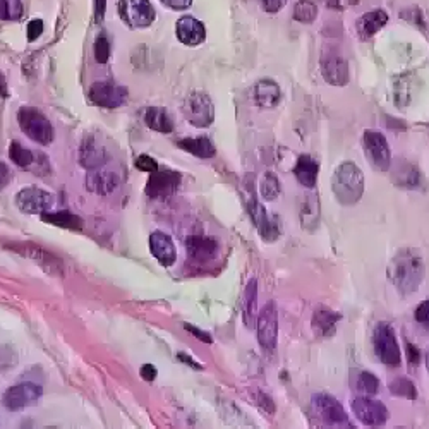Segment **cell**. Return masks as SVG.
<instances>
[{
  "label": "cell",
  "instance_id": "ee69618b",
  "mask_svg": "<svg viewBox=\"0 0 429 429\" xmlns=\"http://www.w3.org/2000/svg\"><path fill=\"white\" fill-rule=\"evenodd\" d=\"M160 2L174 11H184V9H188V7H191L192 0H160Z\"/></svg>",
  "mask_w": 429,
  "mask_h": 429
},
{
  "label": "cell",
  "instance_id": "c3c4849f",
  "mask_svg": "<svg viewBox=\"0 0 429 429\" xmlns=\"http://www.w3.org/2000/svg\"><path fill=\"white\" fill-rule=\"evenodd\" d=\"M9 180H11V170L7 168V165L0 163V191L9 184Z\"/></svg>",
  "mask_w": 429,
  "mask_h": 429
},
{
  "label": "cell",
  "instance_id": "7a4b0ae2",
  "mask_svg": "<svg viewBox=\"0 0 429 429\" xmlns=\"http://www.w3.org/2000/svg\"><path fill=\"white\" fill-rule=\"evenodd\" d=\"M333 195L342 205H356L364 195V175L354 163H342L333 174Z\"/></svg>",
  "mask_w": 429,
  "mask_h": 429
},
{
  "label": "cell",
  "instance_id": "e575fe53",
  "mask_svg": "<svg viewBox=\"0 0 429 429\" xmlns=\"http://www.w3.org/2000/svg\"><path fill=\"white\" fill-rule=\"evenodd\" d=\"M354 389H356V391H361V393H364V395H376L378 389H379V381L373 373L361 371V373L357 374L356 383H354Z\"/></svg>",
  "mask_w": 429,
  "mask_h": 429
},
{
  "label": "cell",
  "instance_id": "277c9868",
  "mask_svg": "<svg viewBox=\"0 0 429 429\" xmlns=\"http://www.w3.org/2000/svg\"><path fill=\"white\" fill-rule=\"evenodd\" d=\"M313 409H315L316 416L323 420L327 426L332 428H352L354 424L349 420L347 412L344 411V407L338 403L335 397L328 393H316L313 395Z\"/></svg>",
  "mask_w": 429,
  "mask_h": 429
},
{
  "label": "cell",
  "instance_id": "4316f807",
  "mask_svg": "<svg viewBox=\"0 0 429 429\" xmlns=\"http://www.w3.org/2000/svg\"><path fill=\"white\" fill-rule=\"evenodd\" d=\"M299 220L304 229L313 232L320 224V201L316 195H306L300 201Z\"/></svg>",
  "mask_w": 429,
  "mask_h": 429
},
{
  "label": "cell",
  "instance_id": "d6a6232c",
  "mask_svg": "<svg viewBox=\"0 0 429 429\" xmlns=\"http://www.w3.org/2000/svg\"><path fill=\"white\" fill-rule=\"evenodd\" d=\"M390 391L395 397H403L407 400L418 398V390H416V385L409 378H395L390 383Z\"/></svg>",
  "mask_w": 429,
  "mask_h": 429
},
{
  "label": "cell",
  "instance_id": "603a6c76",
  "mask_svg": "<svg viewBox=\"0 0 429 429\" xmlns=\"http://www.w3.org/2000/svg\"><path fill=\"white\" fill-rule=\"evenodd\" d=\"M389 23V14L385 11H373L366 12L362 18L357 21V33L362 40H369L371 36H374L381 30L385 24Z\"/></svg>",
  "mask_w": 429,
  "mask_h": 429
},
{
  "label": "cell",
  "instance_id": "7dc6e473",
  "mask_svg": "<svg viewBox=\"0 0 429 429\" xmlns=\"http://www.w3.org/2000/svg\"><path fill=\"white\" fill-rule=\"evenodd\" d=\"M156 374H158V371H156L155 366L144 364L141 368V376H143V379H146V381H153V379L156 378Z\"/></svg>",
  "mask_w": 429,
  "mask_h": 429
},
{
  "label": "cell",
  "instance_id": "7bdbcfd3",
  "mask_svg": "<svg viewBox=\"0 0 429 429\" xmlns=\"http://www.w3.org/2000/svg\"><path fill=\"white\" fill-rule=\"evenodd\" d=\"M286 4H287V0H261L263 11L270 12V14H275V12L282 11Z\"/></svg>",
  "mask_w": 429,
  "mask_h": 429
},
{
  "label": "cell",
  "instance_id": "5bb4252c",
  "mask_svg": "<svg viewBox=\"0 0 429 429\" xmlns=\"http://www.w3.org/2000/svg\"><path fill=\"white\" fill-rule=\"evenodd\" d=\"M180 184V174L174 170H155L151 172L150 179H148L146 192L148 197L153 200H163V197H170L175 195Z\"/></svg>",
  "mask_w": 429,
  "mask_h": 429
},
{
  "label": "cell",
  "instance_id": "52a82bcc",
  "mask_svg": "<svg viewBox=\"0 0 429 429\" xmlns=\"http://www.w3.org/2000/svg\"><path fill=\"white\" fill-rule=\"evenodd\" d=\"M258 327V342L268 354H273L276 350V338H278V315L273 303H266L265 308L258 315L256 320Z\"/></svg>",
  "mask_w": 429,
  "mask_h": 429
},
{
  "label": "cell",
  "instance_id": "b9f144b4",
  "mask_svg": "<svg viewBox=\"0 0 429 429\" xmlns=\"http://www.w3.org/2000/svg\"><path fill=\"white\" fill-rule=\"evenodd\" d=\"M416 320L424 327H429V300L420 303L419 308L416 309Z\"/></svg>",
  "mask_w": 429,
  "mask_h": 429
},
{
  "label": "cell",
  "instance_id": "83f0119b",
  "mask_svg": "<svg viewBox=\"0 0 429 429\" xmlns=\"http://www.w3.org/2000/svg\"><path fill=\"white\" fill-rule=\"evenodd\" d=\"M280 93L278 85L271 80H263L256 85L254 88V100L259 107H265V109H273V107L278 105Z\"/></svg>",
  "mask_w": 429,
  "mask_h": 429
},
{
  "label": "cell",
  "instance_id": "8fae6325",
  "mask_svg": "<svg viewBox=\"0 0 429 429\" xmlns=\"http://www.w3.org/2000/svg\"><path fill=\"white\" fill-rule=\"evenodd\" d=\"M89 100L105 109H117L127 100V88L112 81H98L89 88Z\"/></svg>",
  "mask_w": 429,
  "mask_h": 429
},
{
  "label": "cell",
  "instance_id": "74e56055",
  "mask_svg": "<svg viewBox=\"0 0 429 429\" xmlns=\"http://www.w3.org/2000/svg\"><path fill=\"white\" fill-rule=\"evenodd\" d=\"M16 364H18V356H16L14 349L9 345H0V373H6Z\"/></svg>",
  "mask_w": 429,
  "mask_h": 429
},
{
  "label": "cell",
  "instance_id": "6da1fadb",
  "mask_svg": "<svg viewBox=\"0 0 429 429\" xmlns=\"http://www.w3.org/2000/svg\"><path fill=\"white\" fill-rule=\"evenodd\" d=\"M389 276L395 288L402 294H412L418 290L424 276V263L414 251H400L391 259Z\"/></svg>",
  "mask_w": 429,
  "mask_h": 429
},
{
  "label": "cell",
  "instance_id": "8992f818",
  "mask_svg": "<svg viewBox=\"0 0 429 429\" xmlns=\"http://www.w3.org/2000/svg\"><path fill=\"white\" fill-rule=\"evenodd\" d=\"M373 344L374 352H376L383 364L391 366V368L400 364V347L393 328L390 325H378L376 330H374Z\"/></svg>",
  "mask_w": 429,
  "mask_h": 429
},
{
  "label": "cell",
  "instance_id": "f35d334b",
  "mask_svg": "<svg viewBox=\"0 0 429 429\" xmlns=\"http://www.w3.org/2000/svg\"><path fill=\"white\" fill-rule=\"evenodd\" d=\"M110 57V43L105 35H100L94 41V59L100 64H105Z\"/></svg>",
  "mask_w": 429,
  "mask_h": 429
},
{
  "label": "cell",
  "instance_id": "60d3db41",
  "mask_svg": "<svg viewBox=\"0 0 429 429\" xmlns=\"http://www.w3.org/2000/svg\"><path fill=\"white\" fill-rule=\"evenodd\" d=\"M41 33H43V23H41L40 19H33L31 23L28 24V31H26L28 40L30 41L38 40V36L41 35Z\"/></svg>",
  "mask_w": 429,
  "mask_h": 429
},
{
  "label": "cell",
  "instance_id": "db71d44e",
  "mask_svg": "<svg viewBox=\"0 0 429 429\" xmlns=\"http://www.w3.org/2000/svg\"><path fill=\"white\" fill-rule=\"evenodd\" d=\"M356 2H359V0H350V4H356Z\"/></svg>",
  "mask_w": 429,
  "mask_h": 429
},
{
  "label": "cell",
  "instance_id": "ffe728a7",
  "mask_svg": "<svg viewBox=\"0 0 429 429\" xmlns=\"http://www.w3.org/2000/svg\"><path fill=\"white\" fill-rule=\"evenodd\" d=\"M151 254L158 259V263L165 268L172 266L177 259V249L174 241L163 232H153L150 237Z\"/></svg>",
  "mask_w": 429,
  "mask_h": 429
},
{
  "label": "cell",
  "instance_id": "1f68e13d",
  "mask_svg": "<svg viewBox=\"0 0 429 429\" xmlns=\"http://www.w3.org/2000/svg\"><path fill=\"white\" fill-rule=\"evenodd\" d=\"M280 180L273 172H266L265 175L261 177V183H259V195L265 201H273L280 196Z\"/></svg>",
  "mask_w": 429,
  "mask_h": 429
},
{
  "label": "cell",
  "instance_id": "e0dca14e",
  "mask_svg": "<svg viewBox=\"0 0 429 429\" xmlns=\"http://www.w3.org/2000/svg\"><path fill=\"white\" fill-rule=\"evenodd\" d=\"M185 249H188L189 258L195 259L197 263H208L217 258L218 246L217 239L213 237H201V235H191L185 241Z\"/></svg>",
  "mask_w": 429,
  "mask_h": 429
},
{
  "label": "cell",
  "instance_id": "8d00e7d4",
  "mask_svg": "<svg viewBox=\"0 0 429 429\" xmlns=\"http://www.w3.org/2000/svg\"><path fill=\"white\" fill-rule=\"evenodd\" d=\"M317 16L316 4L309 2V0H303V2L295 4L294 7V19L299 23H313Z\"/></svg>",
  "mask_w": 429,
  "mask_h": 429
},
{
  "label": "cell",
  "instance_id": "9a60e30c",
  "mask_svg": "<svg viewBox=\"0 0 429 429\" xmlns=\"http://www.w3.org/2000/svg\"><path fill=\"white\" fill-rule=\"evenodd\" d=\"M247 213H249L251 220L254 222L259 235H261L266 242H273L278 239L280 235L278 224H276V220H271V218L268 217L265 206L259 203L253 195L247 197Z\"/></svg>",
  "mask_w": 429,
  "mask_h": 429
},
{
  "label": "cell",
  "instance_id": "ac0fdd59",
  "mask_svg": "<svg viewBox=\"0 0 429 429\" xmlns=\"http://www.w3.org/2000/svg\"><path fill=\"white\" fill-rule=\"evenodd\" d=\"M175 33L179 41H183L184 45L189 47H196V45L203 43L206 38V28L201 21H197L192 16H184L177 21Z\"/></svg>",
  "mask_w": 429,
  "mask_h": 429
},
{
  "label": "cell",
  "instance_id": "484cf974",
  "mask_svg": "<svg viewBox=\"0 0 429 429\" xmlns=\"http://www.w3.org/2000/svg\"><path fill=\"white\" fill-rule=\"evenodd\" d=\"M144 122L150 129L162 134H170L174 131V119L162 107H150L144 112Z\"/></svg>",
  "mask_w": 429,
  "mask_h": 429
},
{
  "label": "cell",
  "instance_id": "7402d4cb",
  "mask_svg": "<svg viewBox=\"0 0 429 429\" xmlns=\"http://www.w3.org/2000/svg\"><path fill=\"white\" fill-rule=\"evenodd\" d=\"M109 160L107 151L103 150L102 144L97 143L94 138H86L80 148V163L88 170L102 167Z\"/></svg>",
  "mask_w": 429,
  "mask_h": 429
},
{
  "label": "cell",
  "instance_id": "cb8c5ba5",
  "mask_svg": "<svg viewBox=\"0 0 429 429\" xmlns=\"http://www.w3.org/2000/svg\"><path fill=\"white\" fill-rule=\"evenodd\" d=\"M242 317L247 328L256 327V320H258V280L256 278H251L246 286L244 299H242Z\"/></svg>",
  "mask_w": 429,
  "mask_h": 429
},
{
  "label": "cell",
  "instance_id": "f907efd6",
  "mask_svg": "<svg viewBox=\"0 0 429 429\" xmlns=\"http://www.w3.org/2000/svg\"><path fill=\"white\" fill-rule=\"evenodd\" d=\"M179 359H180V361H185V364H188V366H192V368H196V369H203V366L197 364L195 359L188 357V356H185V354H180Z\"/></svg>",
  "mask_w": 429,
  "mask_h": 429
},
{
  "label": "cell",
  "instance_id": "ab89813d",
  "mask_svg": "<svg viewBox=\"0 0 429 429\" xmlns=\"http://www.w3.org/2000/svg\"><path fill=\"white\" fill-rule=\"evenodd\" d=\"M134 165L139 168V170L150 172V174L151 172L158 170V163H156V160L151 158L150 155H139L138 158H136Z\"/></svg>",
  "mask_w": 429,
  "mask_h": 429
},
{
  "label": "cell",
  "instance_id": "5b68a950",
  "mask_svg": "<svg viewBox=\"0 0 429 429\" xmlns=\"http://www.w3.org/2000/svg\"><path fill=\"white\" fill-rule=\"evenodd\" d=\"M183 114L196 127H208L214 121V107L212 98L205 93H191L185 98Z\"/></svg>",
  "mask_w": 429,
  "mask_h": 429
},
{
  "label": "cell",
  "instance_id": "f6af8a7d",
  "mask_svg": "<svg viewBox=\"0 0 429 429\" xmlns=\"http://www.w3.org/2000/svg\"><path fill=\"white\" fill-rule=\"evenodd\" d=\"M185 330H188V332H191L192 335H195L196 338H200L201 342H206V344H212V337H210V333H206V332H203V330H200V328H196V327H191V325H185Z\"/></svg>",
  "mask_w": 429,
  "mask_h": 429
},
{
  "label": "cell",
  "instance_id": "681fc988",
  "mask_svg": "<svg viewBox=\"0 0 429 429\" xmlns=\"http://www.w3.org/2000/svg\"><path fill=\"white\" fill-rule=\"evenodd\" d=\"M407 356H409L411 364H414V366L419 364L420 357H419V350H418V347H416V345L407 344Z\"/></svg>",
  "mask_w": 429,
  "mask_h": 429
},
{
  "label": "cell",
  "instance_id": "f1b7e54d",
  "mask_svg": "<svg viewBox=\"0 0 429 429\" xmlns=\"http://www.w3.org/2000/svg\"><path fill=\"white\" fill-rule=\"evenodd\" d=\"M177 146H179L180 150L191 153L192 156H197V158H212V156L217 153L212 139L205 138V136H201V138L180 139V141H177Z\"/></svg>",
  "mask_w": 429,
  "mask_h": 429
},
{
  "label": "cell",
  "instance_id": "bcb514c9",
  "mask_svg": "<svg viewBox=\"0 0 429 429\" xmlns=\"http://www.w3.org/2000/svg\"><path fill=\"white\" fill-rule=\"evenodd\" d=\"M107 9V0H94V21L102 23L103 16H105Z\"/></svg>",
  "mask_w": 429,
  "mask_h": 429
},
{
  "label": "cell",
  "instance_id": "4fadbf2b",
  "mask_svg": "<svg viewBox=\"0 0 429 429\" xmlns=\"http://www.w3.org/2000/svg\"><path fill=\"white\" fill-rule=\"evenodd\" d=\"M352 412L364 426H381L389 420V409L378 400L368 397L354 398Z\"/></svg>",
  "mask_w": 429,
  "mask_h": 429
},
{
  "label": "cell",
  "instance_id": "d6986e66",
  "mask_svg": "<svg viewBox=\"0 0 429 429\" xmlns=\"http://www.w3.org/2000/svg\"><path fill=\"white\" fill-rule=\"evenodd\" d=\"M391 179L395 185L403 189H424V177L416 165H412L407 160H400L397 167L391 170Z\"/></svg>",
  "mask_w": 429,
  "mask_h": 429
},
{
  "label": "cell",
  "instance_id": "816d5d0a",
  "mask_svg": "<svg viewBox=\"0 0 429 429\" xmlns=\"http://www.w3.org/2000/svg\"><path fill=\"white\" fill-rule=\"evenodd\" d=\"M0 97L4 98L7 97V82H6V77H4V74H0Z\"/></svg>",
  "mask_w": 429,
  "mask_h": 429
},
{
  "label": "cell",
  "instance_id": "ba28073f",
  "mask_svg": "<svg viewBox=\"0 0 429 429\" xmlns=\"http://www.w3.org/2000/svg\"><path fill=\"white\" fill-rule=\"evenodd\" d=\"M364 151L369 165L378 172H386L391 167V151L386 138L376 131H368L364 134Z\"/></svg>",
  "mask_w": 429,
  "mask_h": 429
},
{
  "label": "cell",
  "instance_id": "d4e9b609",
  "mask_svg": "<svg viewBox=\"0 0 429 429\" xmlns=\"http://www.w3.org/2000/svg\"><path fill=\"white\" fill-rule=\"evenodd\" d=\"M317 172H320V165L313 156L309 155H300L297 158V163L294 167V174L300 184L304 188L313 189L316 185L317 180Z\"/></svg>",
  "mask_w": 429,
  "mask_h": 429
},
{
  "label": "cell",
  "instance_id": "4dcf8cb0",
  "mask_svg": "<svg viewBox=\"0 0 429 429\" xmlns=\"http://www.w3.org/2000/svg\"><path fill=\"white\" fill-rule=\"evenodd\" d=\"M41 220L47 224L62 227V229H82V220L71 212H47L40 214Z\"/></svg>",
  "mask_w": 429,
  "mask_h": 429
},
{
  "label": "cell",
  "instance_id": "836d02e7",
  "mask_svg": "<svg viewBox=\"0 0 429 429\" xmlns=\"http://www.w3.org/2000/svg\"><path fill=\"white\" fill-rule=\"evenodd\" d=\"M9 156L11 160L14 162L18 167H31L33 162H35V153L23 146L19 141H12L9 146Z\"/></svg>",
  "mask_w": 429,
  "mask_h": 429
},
{
  "label": "cell",
  "instance_id": "f546056e",
  "mask_svg": "<svg viewBox=\"0 0 429 429\" xmlns=\"http://www.w3.org/2000/svg\"><path fill=\"white\" fill-rule=\"evenodd\" d=\"M340 320V315L332 309H325L320 308L317 311H315L313 315V328L315 332L320 333V335H332L335 332V325L337 321Z\"/></svg>",
  "mask_w": 429,
  "mask_h": 429
},
{
  "label": "cell",
  "instance_id": "30bf717a",
  "mask_svg": "<svg viewBox=\"0 0 429 429\" xmlns=\"http://www.w3.org/2000/svg\"><path fill=\"white\" fill-rule=\"evenodd\" d=\"M16 205L21 212L30 214H43L52 212L53 205H55V197L50 192L43 191L38 188H26L18 192L16 196Z\"/></svg>",
  "mask_w": 429,
  "mask_h": 429
},
{
  "label": "cell",
  "instance_id": "44dd1931",
  "mask_svg": "<svg viewBox=\"0 0 429 429\" xmlns=\"http://www.w3.org/2000/svg\"><path fill=\"white\" fill-rule=\"evenodd\" d=\"M119 183L121 180H119L117 174L110 170H97V168H93V170H89L88 177H86V188H88V191L100 196H107L110 192H114L119 188Z\"/></svg>",
  "mask_w": 429,
  "mask_h": 429
},
{
  "label": "cell",
  "instance_id": "d590c367",
  "mask_svg": "<svg viewBox=\"0 0 429 429\" xmlns=\"http://www.w3.org/2000/svg\"><path fill=\"white\" fill-rule=\"evenodd\" d=\"M23 18V4L19 0H0V19L18 21Z\"/></svg>",
  "mask_w": 429,
  "mask_h": 429
},
{
  "label": "cell",
  "instance_id": "9c48e42d",
  "mask_svg": "<svg viewBox=\"0 0 429 429\" xmlns=\"http://www.w3.org/2000/svg\"><path fill=\"white\" fill-rule=\"evenodd\" d=\"M119 12L129 28H146L155 21V9L148 0H121Z\"/></svg>",
  "mask_w": 429,
  "mask_h": 429
},
{
  "label": "cell",
  "instance_id": "7c38bea8",
  "mask_svg": "<svg viewBox=\"0 0 429 429\" xmlns=\"http://www.w3.org/2000/svg\"><path fill=\"white\" fill-rule=\"evenodd\" d=\"M41 386L35 383H21V385L11 386L9 390L4 393L2 403L7 411H21L24 407L35 406L41 397Z\"/></svg>",
  "mask_w": 429,
  "mask_h": 429
},
{
  "label": "cell",
  "instance_id": "3957f363",
  "mask_svg": "<svg viewBox=\"0 0 429 429\" xmlns=\"http://www.w3.org/2000/svg\"><path fill=\"white\" fill-rule=\"evenodd\" d=\"M18 121L23 133L28 138H31L33 141L40 144H50L53 141L52 124L38 109L23 107L18 112Z\"/></svg>",
  "mask_w": 429,
  "mask_h": 429
},
{
  "label": "cell",
  "instance_id": "2e32d148",
  "mask_svg": "<svg viewBox=\"0 0 429 429\" xmlns=\"http://www.w3.org/2000/svg\"><path fill=\"white\" fill-rule=\"evenodd\" d=\"M321 74L325 81L333 86H345L349 82V64L344 57L337 53L323 55L321 59Z\"/></svg>",
  "mask_w": 429,
  "mask_h": 429
},
{
  "label": "cell",
  "instance_id": "f5cc1de1",
  "mask_svg": "<svg viewBox=\"0 0 429 429\" xmlns=\"http://www.w3.org/2000/svg\"><path fill=\"white\" fill-rule=\"evenodd\" d=\"M426 368H428V373H429V350L426 352Z\"/></svg>",
  "mask_w": 429,
  "mask_h": 429
}]
</instances>
